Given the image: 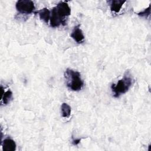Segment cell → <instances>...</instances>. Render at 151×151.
Segmentation results:
<instances>
[{"instance_id":"cell-1","label":"cell","mask_w":151,"mask_h":151,"mask_svg":"<svg viewBox=\"0 0 151 151\" xmlns=\"http://www.w3.org/2000/svg\"><path fill=\"white\" fill-rule=\"evenodd\" d=\"M71 14V8L67 2L60 1L51 11L50 24L51 27H58L66 24L67 18Z\"/></svg>"},{"instance_id":"cell-2","label":"cell","mask_w":151,"mask_h":151,"mask_svg":"<svg viewBox=\"0 0 151 151\" xmlns=\"http://www.w3.org/2000/svg\"><path fill=\"white\" fill-rule=\"evenodd\" d=\"M64 78L66 85L70 90L78 91L81 90L84 86V81L81 78L79 72L67 68L64 72Z\"/></svg>"},{"instance_id":"cell-3","label":"cell","mask_w":151,"mask_h":151,"mask_svg":"<svg viewBox=\"0 0 151 151\" xmlns=\"http://www.w3.org/2000/svg\"><path fill=\"white\" fill-rule=\"evenodd\" d=\"M133 83V78L129 72H126L123 77L119 80L116 84H112L111 89L113 96L116 98L119 97L122 94L129 91Z\"/></svg>"},{"instance_id":"cell-4","label":"cell","mask_w":151,"mask_h":151,"mask_svg":"<svg viewBox=\"0 0 151 151\" xmlns=\"http://www.w3.org/2000/svg\"><path fill=\"white\" fill-rule=\"evenodd\" d=\"M17 11L21 14H29L32 13L35 8L33 1L30 0H19L15 4Z\"/></svg>"},{"instance_id":"cell-5","label":"cell","mask_w":151,"mask_h":151,"mask_svg":"<svg viewBox=\"0 0 151 151\" xmlns=\"http://www.w3.org/2000/svg\"><path fill=\"white\" fill-rule=\"evenodd\" d=\"M80 26V24L75 26L70 35L71 37L78 44H81L84 41V36Z\"/></svg>"},{"instance_id":"cell-6","label":"cell","mask_w":151,"mask_h":151,"mask_svg":"<svg viewBox=\"0 0 151 151\" xmlns=\"http://www.w3.org/2000/svg\"><path fill=\"white\" fill-rule=\"evenodd\" d=\"M2 146L4 151H14L17 147L15 141L9 137H7L3 140Z\"/></svg>"},{"instance_id":"cell-7","label":"cell","mask_w":151,"mask_h":151,"mask_svg":"<svg viewBox=\"0 0 151 151\" xmlns=\"http://www.w3.org/2000/svg\"><path fill=\"white\" fill-rule=\"evenodd\" d=\"M107 2L109 4L111 11L117 13L120 11L123 5L126 1L122 0H111L107 1Z\"/></svg>"},{"instance_id":"cell-8","label":"cell","mask_w":151,"mask_h":151,"mask_svg":"<svg viewBox=\"0 0 151 151\" xmlns=\"http://www.w3.org/2000/svg\"><path fill=\"white\" fill-rule=\"evenodd\" d=\"M35 14H38L40 18L48 24L51 17V11L47 8H44L39 11H37Z\"/></svg>"},{"instance_id":"cell-9","label":"cell","mask_w":151,"mask_h":151,"mask_svg":"<svg viewBox=\"0 0 151 151\" xmlns=\"http://www.w3.org/2000/svg\"><path fill=\"white\" fill-rule=\"evenodd\" d=\"M61 114L63 117H69L71 114V107L66 103H63L61 106Z\"/></svg>"},{"instance_id":"cell-10","label":"cell","mask_w":151,"mask_h":151,"mask_svg":"<svg viewBox=\"0 0 151 151\" xmlns=\"http://www.w3.org/2000/svg\"><path fill=\"white\" fill-rule=\"evenodd\" d=\"M12 99V93L11 90H7L4 92L3 96L1 97V103H3L5 105L8 104Z\"/></svg>"},{"instance_id":"cell-11","label":"cell","mask_w":151,"mask_h":151,"mask_svg":"<svg viewBox=\"0 0 151 151\" xmlns=\"http://www.w3.org/2000/svg\"><path fill=\"white\" fill-rule=\"evenodd\" d=\"M150 6L149 5L147 8H146L143 11H140V12L137 13V15L142 17L147 18L150 15Z\"/></svg>"},{"instance_id":"cell-12","label":"cell","mask_w":151,"mask_h":151,"mask_svg":"<svg viewBox=\"0 0 151 151\" xmlns=\"http://www.w3.org/2000/svg\"><path fill=\"white\" fill-rule=\"evenodd\" d=\"M81 139H74L73 138V140H72V143L74 145H77L81 141Z\"/></svg>"}]
</instances>
